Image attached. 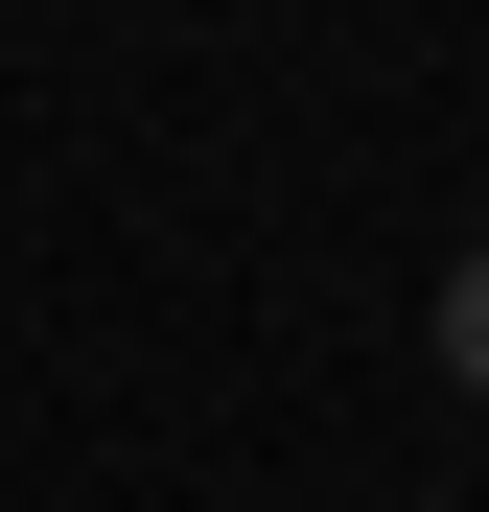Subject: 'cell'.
Segmentation results:
<instances>
[{"label":"cell","instance_id":"1","mask_svg":"<svg viewBox=\"0 0 489 512\" xmlns=\"http://www.w3.org/2000/svg\"><path fill=\"white\" fill-rule=\"evenodd\" d=\"M443 373H466V396H489V233H466V256H443Z\"/></svg>","mask_w":489,"mask_h":512}]
</instances>
